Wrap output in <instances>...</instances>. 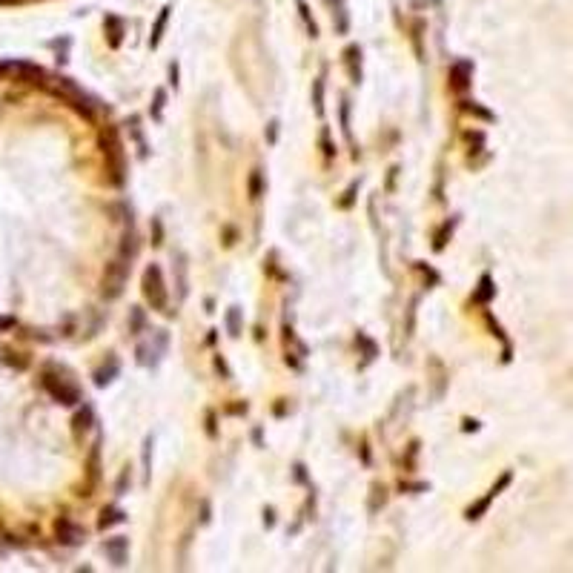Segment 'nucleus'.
Listing matches in <instances>:
<instances>
[{
	"instance_id": "f257e3e1",
	"label": "nucleus",
	"mask_w": 573,
	"mask_h": 573,
	"mask_svg": "<svg viewBox=\"0 0 573 573\" xmlns=\"http://www.w3.org/2000/svg\"><path fill=\"white\" fill-rule=\"evenodd\" d=\"M143 295L146 301L153 304V310H161V313H169L167 304H169V292H167V284H164V273L158 264H149L146 273H143Z\"/></svg>"
},
{
	"instance_id": "4468645a",
	"label": "nucleus",
	"mask_w": 573,
	"mask_h": 573,
	"mask_svg": "<svg viewBox=\"0 0 573 573\" xmlns=\"http://www.w3.org/2000/svg\"><path fill=\"white\" fill-rule=\"evenodd\" d=\"M175 267H178V292H181V298H187V255L184 253H178L175 255Z\"/></svg>"
},
{
	"instance_id": "6ab92c4d",
	"label": "nucleus",
	"mask_w": 573,
	"mask_h": 573,
	"mask_svg": "<svg viewBox=\"0 0 573 573\" xmlns=\"http://www.w3.org/2000/svg\"><path fill=\"white\" fill-rule=\"evenodd\" d=\"M141 330H143V310L141 307H132L129 310V333H141Z\"/></svg>"
},
{
	"instance_id": "c85d7f7f",
	"label": "nucleus",
	"mask_w": 573,
	"mask_h": 573,
	"mask_svg": "<svg viewBox=\"0 0 573 573\" xmlns=\"http://www.w3.org/2000/svg\"><path fill=\"white\" fill-rule=\"evenodd\" d=\"M321 146H324V153H327V155H333V153H336L333 143H330V132H327V129L321 132Z\"/></svg>"
},
{
	"instance_id": "a211bd4d",
	"label": "nucleus",
	"mask_w": 573,
	"mask_h": 573,
	"mask_svg": "<svg viewBox=\"0 0 573 573\" xmlns=\"http://www.w3.org/2000/svg\"><path fill=\"white\" fill-rule=\"evenodd\" d=\"M313 104H316V115H324V80L321 78L313 86Z\"/></svg>"
},
{
	"instance_id": "f704fd0d",
	"label": "nucleus",
	"mask_w": 573,
	"mask_h": 573,
	"mask_svg": "<svg viewBox=\"0 0 573 573\" xmlns=\"http://www.w3.org/2000/svg\"><path fill=\"white\" fill-rule=\"evenodd\" d=\"M153 244H161V221H155V241Z\"/></svg>"
},
{
	"instance_id": "e433bc0d",
	"label": "nucleus",
	"mask_w": 573,
	"mask_h": 573,
	"mask_svg": "<svg viewBox=\"0 0 573 573\" xmlns=\"http://www.w3.org/2000/svg\"><path fill=\"white\" fill-rule=\"evenodd\" d=\"M12 324H15L12 318H0V327H3V330H6V327H12Z\"/></svg>"
},
{
	"instance_id": "412c9836",
	"label": "nucleus",
	"mask_w": 573,
	"mask_h": 573,
	"mask_svg": "<svg viewBox=\"0 0 573 573\" xmlns=\"http://www.w3.org/2000/svg\"><path fill=\"white\" fill-rule=\"evenodd\" d=\"M261 192H264V178H261V172L255 169V172L250 175V195H253V198H261Z\"/></svg>"
},
{
	"instance_id": "f3484780",
	"label": "nucleus",
	"mask_w": 573,
	"mask_h": 573,
	"mask_svg": "<svg viewBox=\"0 0 573 573\" xmlns=\"http://www.w3.org/2000/svg\"><path fill=\"white\" fill-rule=\"evenodd\" d=\"M227 330H229V336H241V310L238 307L227 310Z\"/></svg>"
},
{
	"instance_id": "cd10ccee",
	"label": "nucleus",
	"mask_w": 573,
	"mask_h": 573,
	"mask_svg": "<svg viewBox=\"0 0 573 573\" xmlns=\"http://www.w3.org/2000/svg\"><path fill=\"white\" fill-rule=\"evenodd\" d=\"M149 453H153V439H146V444H143V467H146V479H149Z\"/></svg>"
},
{
	"instance_id": "2f4dec72",
	"label": "nucleus",
	"mask_w": 573,
	"mask_h": 573,
	"mask_svg": "<svg viewBox=\"0 0 573 573\" xmlns=\"http://www.w3.org/2000/svg\"><path fill=\"white\" fill-rule=\"evenodd\" d=\"M169 83H172V86H178V64H172V66H169Z\"/></svg>"
},
{
	"instance_id": "9b49d317",
	"label": "nucleus",
	"mask_w": 573,
	"mask_h": 573,
	"mask_svg": "<svg viewBox=\"0 0 573 573\" xmlns=\"http://www.w3.org/2000/svg\"><path fill=\"white\" fill-rule=\"evenodd\" d=\"M6 69H12V72H17L23 80H43V69L41 66H32V64H9Z\"/></svg>"
},
{
	"instance_id": "393cba45",
	"label": "nucleus",
	"mask_w": 573,
	"mask_h": 573,
	"mask_svg": "<svg viewBox=\"0 0 573 573\" xmlns=\"http://www.w3.org/2000/svg\"><path fill=\"white\" fill-rule=\"evenodd\" d=\"M341 129H344L347 138H353V132H350V104L347 101L341 104Z\"/></svg>"
},
{
	"instance_id": "ddd939ff",
	"label": "nucleus",
	"mask_w": 573,
	"mask_h": 573,
	"mask_svg": "<svg viewBox=\"0 0 573 573\" xmlns=\"http://www.w3.org/2000/svg\"><path fill=\"white\" fill-rule=\"evenodd\" d=\"M169 12H172V9H169V6H164V9H161V15H158V20H155V26H153V38H149V46H153V49H155V46L161 43V38H164V29H167Z\"/></svg>"
},
{
	"instance_id": "20e7f679",
	"label": "nucleus",
	"mask_w": 573,
	"mask_h": 573,
	"mask_svg": "<svg viewBox=\"0 0 573 573\" xmlns=\"http://www.w3.org/2000/svg\"><path fill=\"white\" fill-rule=\"evenodd\" d=\"M127 273H129V261L127 258H115L112 264H106L104 273V298H118L120 290L127 284Z\"/></svg>"
},
{
	"instance_id": "6e6552de",
	"label": "nucleus",
	"mask_w": 573,
	"mask_h": 573,
	"mask_svg": "<svg viewBox=\"0 0 573 573\" xmlns=\"http://www.w3.org/2000/svg\"><path fill=\"white\" fill-rule=\"evenodd\" d=\"M55 533H57V539L64 542V545H80V542H83V528H78L69 519H57Z\"/></svg>"
},
{
	"instance_id": "a878e982",
	"label": "nucleus",
	"mask_w": 573,
	"mask_h": 573,
	"mask_svg": "<svg viewBox=\"0 0 573 573\" xmlns=\"http://www.w3.org/2000/svg\"><path fill=\"white\" fill-rule=\"evenodd\" d=\"M358 344H361V347H365L367 358H376V353H379V350H376V344H373V341H370L367 336H361V333H358Z\"/></svg>"
},
{
	"instance_id": "7c9ffc66",
	"label": "nucleus",
	"mask_w": 573,
	"mask_h": 573,
	"mask_svg": "<svg viewBox=\"0 0 573 573\" xmlns=\"http://www.w3.org/2000/svg\"><path fill=\"white\" fill-rule=\"evenodd\" d=\"M264 525H267V528L276 525V514H273V510H267V514H264Z\"/></svg>"
},
{
	"instance_id": "bb28decb",
	"label": "nucleus",
	"mask_w": 573,
	"mask_h": 573,
	"mask_svg": "<svg viewBox=\"0 0 573 573\" xmlns=\"http://www.w3.org/2000/svg\"><path fill=\"white\" fill-rule=\"evenodd\" d=\"M453 229V224H444L441 229H439V235H436V250H441L444 247V238H447V232Z\"/></svg>"
},
{
	"instance_id": "c9c22d12",
	"label": "nucleus",
	"mask_w": 573,
	"mask_h": 573,
	"mask_svg": "<svg viewBox=\"0 0 573 573\" xmlns=\"http://www.w3.org/2000/svg\"><path fill=\"white\" fill-rule=\"evenodd\" d=\"M476 427H479V421H470V418L465 421V430H476Z\"/></svg>"
},
{
	"instance_id": "2eb2a0df",
	"label": "nucleus",
	"mask_w": 573,
	"mask_h": 573,
	"mask_svg": "<svg viewBox=\"0 0 573 573\" xmlns=\"http://www.w3.org/2000/svg\"><path fill=\"white\" fill-rule=\"evenodd\" d=\"M124 519H127L124 510H115V507H109V510H104V514H101L98 528H101V530H106V528H112V525H120Z\"/></svg>"
},
{
	"instance_id": "423d86ee",
	"label": "nucleus",
	"mask_w": 573,
	"mask_h": 573,
	"mask_svg": "<svg viewBox=\"0 0 573 573\" xmlns=\"http://www.w3.org/2000/svg\"><path fill=\"white\" fill-rule=\"evenodd\" d=\"M138 365H143V367H153V365H158V358L167 353V333L164 330H158L155 333V344H138Z\"/></svg>"
},
{
	"instance_id": "4c0bfd02",
	"label": "nucleus",
	"mask_w": 573,
	"mask_h": 573,
	"mask_svg": "<svg viewBox=\"0 0 573 573\" xmlns=\"http://www.w3.org/2000/svg\"><path fill=\"white\" fill-rule=\"evenodd\" d=\"M3 72H6V66H0V75H3Z\"/></svg>"
},
{
	"instance_id": "7ed1b4c3",
	"label": "nucleus",
	"mask_w": 573,
	"mask_h": 573,
	"mask_svg": "<svg viewBox=\"0 0 573 573\" xmlns=\"http://www.w3.org/2000/svg\"><path fill=\"white\" fill-rule=\"evenodd\" d=\"M41 381H43L46 393H49V396H52L55 402L66 404V407H72V404H78V402H80V393H78V387H75V384H69L66 379L55 376L52 370H46V373L41 376Z\"/></svg>"
},
{
	"instance_id": "9d476101",
	"label": "nucleus",
	"mask_w": 573,
	"mask_h": 573,
	"mask_svg": "<svg viewBox=\"0 0 573 573\" xmlns=\"http://www.w3.org/2000/svg\"><path fill=\"white\" fill-rule=\"evenodd\" d=\"M118 370H120L118 358H115V355H109V365H104V367L95 373V384H98V387H106V384H109V381L118 376Z\"/></svg>"
},
{
	"instance_id": "c756f323",
	"label": "nucleus",
	"mask_w": 573,
	"mask_h": 573,
	"mask_svg": "<svg viewBox=\"0 0 573 573\" xmlns=\"http://www.w3.org/2000/svg\"><path fill=\"white\" fill-rule=\"evenodd\" d=\"M339 32H341V35L347 32V12H344V9H339Z\"/></svg>"
},
{
	"instance_id": "0eeeda50",
	"label": "nucleus",
	"mask_w": 573,
	"mask_h": 573,
	"mask_svg": "<svg viewBox=\"0 0 573 573\" xmlns=\"http://www.w3.org/2000/svg\"><path fill=\"white\" fill-rule=\"evenodd\" d=\"M106 556L112 559L115 567H124L127 565V556H129V542L124 536H115V539H106Z\"/></svg>"
},
{
	"instance_id": "72a5a7b5",
	"label": "nucleus",
	"mask_w": 573,
	"mask_h": 573,
	"mask_svg": "<svg viewBox=\"0 0 573 573\" xmlns=\"http://www.w3.org/2000/svg\"><path fill=\"white\" fill-rule=\"evenodd\" d=\"M276 135H278V124H276V120H273V124H269V143H273V141H276Z\"/></svg>"
},
{
	"instance_id": "dca6fc26",
	"label": "nucleus",
	"mask_w": 573,
	"mask_h": 573,
	"mask_svg": "<svg viewBox=\"0 0 573 573\" xmlns=\"http://www.w3.org/2000/svg\"><path fill=\"white\" fill-rule=\"evenodd\" d=\"M106 26H109V46H120V35H124V23L118 17H106Z\"/></svg>"
},
{
	"instance_id": "5701e85b",
	"label": "nucleus",
	"mask_w": 573,
	"mask_h": 573,
	"mask_svg": "<svg viewBox=\"0 0 573 573\" xmlns=\"http://www.w3.org/2000/svg\"><path fill=\"white\" fill-rule=\"evenodd\" d=\"M490 295H493V284H490V276H485V278H481V284H479L476 301H488Z\"/></svg>"
},
{
	"instance_id": "b1692460",
	"label": "nucleus",
	"mask_w": 573,
	"mask_h": 573,
	"mask_svg": "<svg viewBox=\"0 0 573 573\" xmlns=\"http://www.w3.org/2000/svg\"><path fill=\"white\" fill-rule=\"evenodd\" d=\"M298 9H301V17H304L307 29H310V35L316 38V35H318V26L313 23V17H310V9H307V3H304V0H298Z\"/></svg>"
},
{
	"instance_id": "f03ea898",
	"label": "nucleus",
	"mask_w": 573,
	"mask_h": 573,
	"mask_svg": "<svg viewBox=\"0 0 573 573\" xmlns=\"http://www.w3.org/2000/svg\"><path fill=\"white\" fill-rule=\"evenodd\" d=\"M49 89H52V92L55 95H60V98H64V101H69V106H75L86 120H92V104H89V98L80 92V89L69 80V78H55V83H49Z\"/></svg>"
},
{
	"instance_id": "f8f14e48",
	"label": "nucleus",
	"mask_w": 573,
	"mask_h": 573,
	"mask_svg": "<svg viewBox=\"0 0 573 573\" xmlns=\"http://www.w3.org/2000/svg\"><path fill=\"white\" fill-rule=\"evenodd\" d=\"M347 66H350V78H353V83H358L361 80V49L358 46H347Z\"/></svg>"
},
{
	"instance_id": "39448f33",
	"label": "nucleus",
	"mask_w": 573,
	"mask_h": 573,
	"mask_svg": "<svg viewBox=\"0 0 573 573\" xmlns=\"http://www.w3.org/2000/svg\"><path fill=\"white\" fill-rule=\"evenodd\" d=\"M104 149H106V158H109V172H112V184H124L127 175H124V149H120V141H118V132L109 129L104 135Z\"/></svg>"
},
{
	"instance_id": "1a4fd4ad",
	"label": "nucleus",
	"mask_w": 573,
	"mask_h": 573,
	"mask_svg": "<svg viewBox=\"0 0 573 573\" xmlns=\"http://www.w3.org/2000/svg\"><path fill=\"white\" fill-rule=\"evenodd\" d=\"M507 481H510V476H502V481H499V485H496V488H493V490H490V493H488L485 499H481V502H479L476 507H470V510H467V519H479L481 514H485V510L490 507V502L496 499V493H499V490H502V488L507 485Z\"/></svg>"
},
{
	"instance_id": "4be33fe9",
	"label": "nucleus",
	"mask_w": 573,
	"mask_h": 573,
	"mask_svg": "<svg viewBox=\"0 0 573 573\" xmlns=\"http://www.w3.org/2000/svg\"><path fill=\"white\" fill-rule=\"evenodd\" d=\"M164 104H167V92H164V89H155V104H153V118H155V120H161Z\"/></svg>"
},
{
	"instance_id": "aec40b11",
	"label": "nucleus",
	"mask_w": 573,
	"mask_h": 573,
	"mask_svg": "<svg viewBox=\"0 0 573 573\" xmlns=\"http://www.w3.org/2000/svg\"><path fill=\"white\" fill-rule=\"evenodd\" d=\"M89 425H92V410L83 407V410L75 416V430H78V433H80V430H89Z\"/></svg>"
},
{
	"instance_id": "473e14b6",
	"label": "nucleus",
	"mask_w": 573,
	"mask_h": 573,
	"mask_svg": "<svg viewBox=\"0 0 573 573\" xmlns=\"http://www.w3.org/2000/svg\"><path fill=\"white\" fill-rule=\"evenodd\" d=\"M215 367H218V370H221V373H224V376L229 379V367L224 365V358H215Z\"/></svg>"
}]
</instances>
